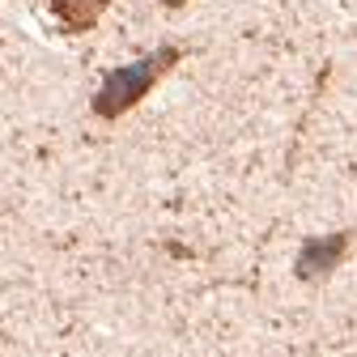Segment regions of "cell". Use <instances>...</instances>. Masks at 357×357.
I'll use <instances>...</instances> for the list:
<instances>
[{"label":"cell","mask_w":357,"mask_h":357,"mask_svg":"<svg viewBox=\"0 0 357 357\" xmlns=\"http://www.w3.org/2000/svg\"><path fill=\"white\" fill-rule=\"evenodd\" d=\"M178 60H188V52L178 47V43H158L153 52H145V56H137V60L111 68V73L102 77V85H98V94L89 98V111H94L102 123L123 119L128 111H137V107L153 94V85H158L170 68H178Z\"/></svg>","instance_id":"cell-1"},{"label":"cell","mask_w":357,"mask_h":357,"mask_svg":"<svg viewBox=\"0 0 357 357\" xmlns=\"http://www.w3.org/2000/svg\"><path fill=\"white\" fill-rule=\"evenodd\" d=\"M349 247H353V234H349V230H336V234H310V238H302L298 259H294V277H298L302 285H319V281H328L336 268L344 264Z\"/></svg>","instance_id":"cell-2"},{"label":"cell","mask_w":357,"mask_h":357,"mask_svg":"<svg viewBox=\"0 0 357 357\" xmlns=\"http://www.w3.org/2000/svg\"><path fill=\"white\" fill-rule=\"evenodd\" d=\"M158 5H162V9H170V13H174V9H183V5H188V0H158Z\"/></svg>","instance_id":"cell-4"},{"label":"cell","mask_w":357,"mask_h":357,"mask_svg":"<svg viewBox=\"0 0 357 357\" xmlns=\"http://www.w3.org/2000/svg\"><path fill=\"white\" fill-rule=\"evenodd\" d=\"M107 9H111V0H47V13L60 22L64 34H85V30H94Z\"/></svg>","instance_id":"cell-3"}]
</instances>
